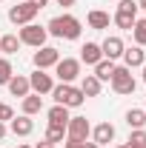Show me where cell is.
Returning a JSON list of instances; mask_svg holds the SVG:
<instances>
[{"label": "cell", "instance_id": "cell-36", "mask_svg": "<svg viewBox=\"0 0 146 148\" xmlns=\"http://www.w3.org/2000/svg\"><path fill=\"white\" fill-rule=\"evenodd\" d=\"M140 69H143V74H140V77H143V83H146V63H143V66H140Z\"/></svg>", "mask_w": 146, "mask_h": 148}, {"label": "cell", "instance_id": "cell-21", "mask_svg": "<svg viewBox=\"0 0 146 148\" xmlns=\"http://www.w3.org/2000/svg\"><path fill=\"white\" fill-rule=\"evenodd\" d=\"M20 49V37L17 34H3L0 37V51L3 54H17Z\"/></svg>", "mask_w": 146, "mask_h": 148}, {"label": "cell", "instance_id": "cell-37", "mask_svg": "<svg viewBox=\"0 0 146 148\" xmlns=\"http://www.w3.org/2000/svg\"><path fill=\"white\" fill-rule=\"evenodd\" d=\"M17 148H32V145H17Z\"/></svg>", "mask_w": 146, "mask_h": 148}, {"label": "cell", "instance_id": "cell-26", "mask_svg": "<svg viewBox=\"0 0 146 148\" xmlns=\"http://www.w3.org/2000/svg\"><path fill=\"white\" fill-rule=\"evenodd\" d=\"M12 77H15V69H12V60L0 57V86H6V83H9Z\"/></svg>", "mask_w": 146, "mask_h": 148}, {"label": "cell", "instance_id": "cell-16", "mask_svg": "<svg viewBox=\"0 0 146 148\" xmlns=\"http://www.w3.org/2000/svg\"><path fill=\"white\" fill-rule=\"evenodd\" d=\"M46 117H49V125H63V128H66V123L72 120L69 108H66V106H57V103L46 111Z\"/></svg>", "mask_w": 146, "mask_h": 148}, {"label": "cell", "instance_id": "cell-15", "mask_svg": "<svg viewBox=\"0 0 146 148\" xmlns=\"http://www.w3.org/2000/svg\"><path fill=\"white\" fill-rule=\"evenodd\" d=\"M6 88L12 97H26V94H32V86H29V77H23V74H15L9 83H6Z\"/></svg>", "mask_w": 146, "mask_h": 148}, {"label": "cell", "instance_id": "cell-23", "mask_svg": "<svg viewBox=\"0 0 146 148\" xmlns=\"http://www.w3.org/2000/svg\"><path fill=\"white\" fill-rule=\"evenodd\" d=\"M132 34H135V46H146V17H138V20H135Z\"/></svg>", "mask_w": 146, "mask_h": 148}, {"label": "cell", "instance_id": "cell-40", "mask_svg": "<svg viewBox=\"0 0 146 148\" xmlns=\"http://www.w3.org/2000/svg\"><path fill=\"white\" fill-rule=\"evenodd\" d=\"M143 111H146V108H143Z\"/></svg>", "mask_w": 146, "mask_h": 148}, {"label": "cell", "instance_id": "cell-10", "mask_svg": "<svg viewBox=\"0 0 146 148\" xmlns=\"http://www.w3.org/2000/svg\"><path fill=\"white\" fill-rule=\"evenodd\" d=\"M123 49H126V46H123V40H120L117 34L106 37V40L100 43V51H103L106 60H117V57H123Z\"/></svg>", "mask_w": 146, "mask_h": 148}, {"label": "cell", "instance_id": "cell-4", "mask_svg": "<svg viewBox=\"0 0 146 148\" xmlns=\"http://www.w3.org/2000/svg\"><path fill=\"white\" fill-rule=\"evenodd\" d=\"M20 46H32V49H40V46H46V26H37V23H26V26H20Z\"/></svg>", "mask_w": 146, "mask_h": 148}, {"label": "cell", "instance_id": "cell-12", "mask_svg": "<svg viewBox=\"0 0 146 148\" xmlns=\"http://www.w3.org/2000/svg\"><path fill=\"white\" fill-rule=\"evenodd\" d=\"M112 140H115V125H112V123H97V125L92 128V143L109 145Z\"/></svg>", "mask_w": 146, "mask_h": 148}, {"label": "cell", "instance_id": "cell-22", "mask_svg": "<svg viewBox=\"0 0 146 148\" xmlns=\"http://www.w3.org/2000/svg\"><path fill=\"white\" fill-rule=\"evenodd\" d=\"M112 71H115V60H106V57L95 66V77H97L100 83H106V80L112 77Z\"/></svg>", "mask_w": 146, "mask_h": 148}, {"label": "cell", "instance_id": "cell-11", "mask_svg": "<svg viewBox=\"0 0 146 148\" xmlns=\"http://www.w3.org/2000/svg\"><path fill=\"white\" fill-rule=\"evenodd\" d=\"M9 128H12L15 137H29V134L35 131V120L26 117V114H20V117H12V120H9Z\"/></svg>", "mask_w": 146, "mask_h": 148}, {"label": "cell", "instance_id": "cell-14", "mask_svg": "<svg viewBox=\"0 0 146 148\" xmlns=\"http://www.w3.org/2000/svg\"><path fill=\"white\" fill-rule=\"evenodd\" d=\"M100 60H103L100 43H83V49H80V63H86V66H97Z\"/></svg>", "mask_w": 146, "mask_h": 148}, {"label": "cell", "instance_id": "cell-19", "mask_svg": "<svg viewBox=\"0 0 146 148\" xmlns=\"http://www.w3.org/2000/svg\"><path fill=\"white\" fill-rule=\"evenodd\" d=\"M100 88H103V83H100L95 74H86V77L80 80V91L86 94V97H97V94H100Z\"/></svg>", "mask_w": 146, "mask_h": 148}, {"label": "cell", "instance_id": "cell-34", "mask_svg": "<svg viewBox=\"0 0 146 148\" xmlns=\"http://www.w3.org/2000/svg\"><path fill=\"white\" fill-rule=\"evenodd\" d=\"M6 137V123H0V140Z\"/></svg>", "mask_w": 146, "mask_h": 148}, {"label": "cell", "instance_id": "cell-39", "mask_svg": "<svg viewBox=\"0 0 146 148\" xmlns=\"http://www.w3.org/2000/svg\"><path fill=\"white\" fill-rule=\"evenodd\" d=\"M126 148H135V145H129V143H126Z\"/></svg>", "mask_w": 146, "mask_h": 148}, {"label": "cell", "instance_id": "cell-28", "mask_svg": "<svg viewBox=\"0 0 146 148\" xmlns=\"http://www.w3.org/2000/svg\"><path fill=\"white\" fill-rule=\"evenodd\" d=\"M117 12H123V14H132V17H138V0H120L117 3Z\"/></svg>", "mask_w": 146, "mask_h": 148}, {"label": "cell", "instance_id": "cell-18", "mask_svg": "<svg viewBox=\"0 0 146 148\" xmlns=\"http://www.w3.org/2000/svg\"><path fill=\"white\" fill-rule=\"evenodd\" d=\"M86 23H89L92 29H97V32H103V29H109L112 17H109V12H100V9H92L89 14H86Z\"/></svg>", "mask_w": 146, "mask_h": 148}, {"label": "cell", "instance_id": "cell-29", "mask_svg": "<svg viewBox=\"0 0 146 148\" xmlns=\"http://www.w3.org/2000/svg\"><path fill=\"white\" fill-rule=\"evenodd\" d=\"M12 117H15V108L9 103H0V123H9Z\"/></svg>", "mask_w": 146, "mask_h": 148}, {"label": "cell", "instance_id": "cell-24", "mask_svg": "<svg viewBox=\"0 0 146 148\" xmlns=\"http://www.w3.org/2000/svg\"><path fill=\"white\" fill-rule=\"evenodd\" d=\"M135 20H138V17H132V14H123V12H115V17H112V23H115L117 29H123V32H132Z\"/></svg>", "mask_w": 146, "mask_h": 148}, {"label": "cell", "instance_id": "cell-27", "mask_svg": "<svg viewBox=\"0 0 146 148\" xmlns=\"http://www.w3.org/2000/svg\"><path fill=\"white\" fill-rule=\"evenodd\" d=\"M129 145H135V148H146V131H143V128H135L132 134H129Z\"/></svg>", "mask_w": 146, "mask_h": 148}, {"label": "cell", "instance_id": "cell-25", "mask_svg": "<svg viewBox=\"0 0 146 148\" xmlns=\"http://www.w3.org/2000/svg\"><path fill=\"white\" fill-rule=\"evenodd\" d=\"M43 140H49V143H63V140H66V128H63V125H49Z\"/></svg>", "mask_w": 146, "mask_h": 148}, {"label": "cell", "instance_id": "cell-35", "mask_svg": "<svg viewBox=\"0 0 146 148\" xmlns=\"http://www.w3.org/2000/svg\"><path fill=\"white\" fill-rule=\"evenodd\" d=\"M138 9H143V12H146V0H138Z\"/></svg>", "mask_w": 146, "mask_h": 148}, {"label": "cell", "instance_id": "cell-20", "mask_svg": "<svg viewBox=\"0 0 146 148\" xmlns=\"http://www.w3.org/2000/svg\"><path fill=\"white\" fill-rule=\"evenodd\" d=\"M126 125L132 131H135V128H143V125H146V111L143 108H129L126 111Z\"/></svg>", "mask_w": 146, "mask_h": 148}, {"label": "cell", "instance_id": "cell-2", "mask_svg": "<svg viewBox=\"0 0 146 148\" xmlns=\"http://www.w3.org/2000/svg\"><path fill=\"white\" fill-rule=\"evenodd\" d=\"M49 94L55 97L57 106H66V108H80V106L86 103V94L80 91V88H74L72 83H60V86H55Z\"/></svg>", "mask_w": 146, "mask_h": 148}, {"label": "cell", "instance_id": "cell-9", "mask_svg": "<svg viewBox=\"0 0 146 148\" xmlns=\"http://www.w3.org/2000/svg\"><path fill=\"white\" fill-rule=\"evenodd\" d=\"M29 86H32V91L35 94H49L52 88H55V80H52V74H46V71H40V69H35V71L29 74Z\"/></svg>", "mask_w": 146, "mask_h": 148}, {"label": "cell", "instance_id": "cell-38", "mask_svg": "<svg viewBox=\"0 0 146 148\" xmlns=\"http://www.w3.org/2000/svg\"><path fill=\"white\" fill-rule=\"evenodd\" d=\"M115 148H126V145H115Z\"/></svg>", "mask_w": 146, "mask_h": 148}, {"label": "cell", "instance_id": "cell-8", "mask_svg": "<svg viewBox=\"0 0 146 148\" xmlns=\"http://www.w3.org/2000/svg\"><path fill=\"white\" fill-rule=\"evenodd\" d=\"M92 134V125L86 117H72L69 123H66V137L69 140H77V143H83V140H89Z\"/></svg>", "mask_w": 146, "mask_h": 148}, {"label": "cell", "instance_id": "cell-17", "mask_svg": "<svg viewBox=\"0 0 146 148\" xmlns=\"http://www.w3.org/2000/svg\"><path fill=\"white\" fill-rule=\"evenodd\" d=\"M20 108H23V114H26V117H35V114H40V111H43V97H40V94H35V91L26 94Z\"/></svg>", "mask_w": 146, "mask_h": 148}, {"label": "cell", "instance_id": "cell-32", "mask_svg": "<svg viewBox=\"0 0 146 148\" xmlns=\"http://www.w3.org/2000/svg\"><path fill=\"white\" fill-rule=\"evenodd\" d=\"M57 6H63V9H69V6H74V0H57Z\"/></svg>", "mask_w": 146, "mask_h": 148}, {"label": "cell", "instance_id": "cell-7", "mask_svg": "<svg viewBox=\"0 0 146 148\" xmlns=\"http://www.w3.org/2000/svg\"><path fill=\"white\" fill-rule=\"evenodd\" d=\"M35 69H40V71H46V69H55L57 60H60V51H57L55 46H40L35 51Z\"/></svg>", "mask_w": 146, "mask_h": 148}, {"label": "cell", "instance_id": "cell-13", "mask_svg": "<svg viewBox=\"0 0 146 148\" xmlns=\"http://www.w3.org/2000/svg\"><path fill=\"white\" fill-rule=\"evenodd\" d=\"M143 63H146V51H143V46L123 49V66H126V69H140Z\"/></svg>", "mask_w": 146, "mask_h": 148}, {"label": "cell", "instance_id": "cell-31", "mask_svg": "<svg viewBox=\"0 0 146 148\" xmlns=\"http://www.w3.org/2000/svg\"><path fill=\"white\" fill-rule=\"evenodd\" d=\"M35 148H55V143H49V140H43V143H37Z\"/></svg>", "mask_w": 146, "mask_h": 148}, {"label": "cell", "instance_id": "cell-33", "mask_svg": "<svg viewBox=\"0 0 146 148\" xmlns=\"http://www.w3.org/2000/svg\"><path fill=\"white\" fill-rule=\"evenodd\" d=\"M32 3H35L37 9H43V6H46V3H49V0H32Z\"/></svg>", "mask_w": 146, "mask_h": 148}, {"label": "cell", "instance_id": "cell-5", "mask_svg": "<svg viewBox=\"0 0 146 148\" xmlns=\"http://www.w3.org/2000/svg\"><path fill=\"white\" fill-rule=\"evenodd\" d=\"M37 9L32 0H23L20 6H12L9 9V20L15 23V26H26V23H35V17H37Z\"/></svg>", "mask_w": 146, "mask_h": 148}, {"label": "cell", "instance_id": "cell-30", "mask_svg": "<svg viewBox=\"0 0 146 148\" xmlns=\"http://www.w3.org/2000/svg\"><path fill=\"white\" fill-rule=\"evenodd\" d=\"M77 148H100V145H97V143H89V140H83V143H80Z\"/></svg>", "mask_w": 146, "mask_h": 148}, {"label": "cell", "instance_id": "cell-1", "mask_svg": "<svg viewBox=\"0 0 146 148\" xmlns=\"http://www.w3.org/2000/svg\"><path fill=\"white\" fill-rule=\"evenodd\" d=\"M46 32L52 37H60V40H77L80 32H83V26H80V20L72 17V14H57V17L49 20Z\"/></svg>", "mask_w": 146, "mask_h": 148}, {"label": "cell", "instance_id": "cell-6", "mask_svg": "<svg viewBox=\"0 0 146 148\" xmlns=\"http://www.w3.org/2000/svg\"><path fill=\"white\" fill-rule=\"evenodd\" d=\"M55 74L60 83H74L77 77H80V60H74V57H60L55 66Z\"/></svg>", "mask_w": 146, "mask_h": 148}, {"label": "cell", "instance_id": "cell-3", "mask_svg": "<svg viewBox=\"0 0 146 148\" xmlns=\"http://www.w3.org/2000/svg\"><path fill=\"white\" fill-rule=\"evenodd\" d=\"M109 83L115 94H135V88H138V80L132 77V69H126V66H115Z\"/></svg>", "mask_w": 146, "mask_h": 148}]
</instances>
